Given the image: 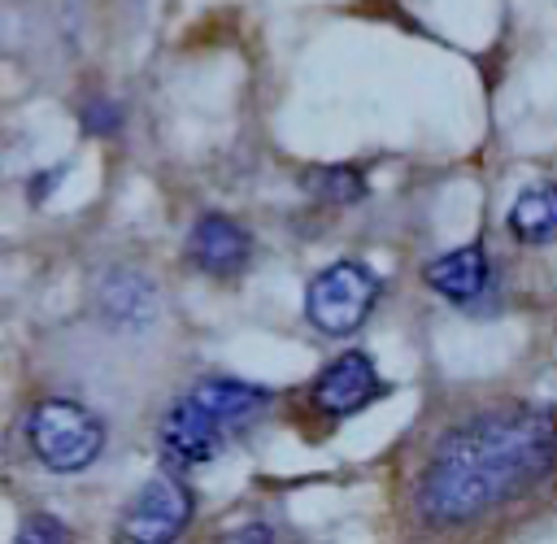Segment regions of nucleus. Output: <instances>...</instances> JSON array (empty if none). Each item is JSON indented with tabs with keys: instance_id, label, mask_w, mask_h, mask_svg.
Wrapping results in <instances>:
<instances>
[{
	"instance_id": "nucleus-1",
	"label": "nucleus",
	"mask_w": 557,
	"mask_h": 544,
	"mask_svg": "<svg viewBox=\"0 0 557 544\" xmlns=\"http://www.w3.org/2000/svg\"><path fill=\"white\" fill-rule=\"evenodd\" d=\"M557 474V409L496 405L448 426L418 483L413 509L426 527L457 531L531 496Z\"/></svg>"
},
{
	"instance_id": "nucleus-2",
	"label": "nucleus",
	"mask_w": 557,
	"mask_h": 544,
	"mask_svg": "<svg viewBox=\"0 0 557 544\" xmlns=\"http://www.w3.org/2000/svg\"><path fill=\"white\" fill-rule=\"evenodd\" d=\"M26 444L52 474H83L104 453V422L65 396H48L26 413Z\"/></svg>"
},
{
	"instance_id": "nucleus-3",
	"label": "nucleus",
	"mask_w": 557,
	"mask_h": 544,
	"mask_svg": "<svg viewBox=\"0 0 557 544\" xmlns=\"http://www.w3.org/2000/svg\"><path fill=\"white\" fill-rule=\"evenodd\" d=\"M379 292L383 283L366 261H331L326 270L313 274L305 292V318L322 335H352L370 318Z\"/></svg>"
},
{
	"instance_id": "nucleus-4",
	"label": "nucleus",
	"mask_w": 557,
	"mask_h": 544,
	"mask_svg": "<svg viewBox=\"0 0 557 544\" xmlns=\"http://www.w3.org/2000/svg\"><path fill=\"white\" fill-rule=\"evenodd\" d=\"M191 518H196V492L178 474H157L122 509L117 535L126 544H178Z\"/></svg>"
},
{
	"instance_id": "nucleus-5",
	"label": "nucleus",
	"mask_w": 557,
	"mask_h": 544,
	"mask_svg": "<svg viewBox=\"0 0 557 544\" xmlns=\"http://www.w3.org/2000/svg\"><path fill=\"white\" fill-rule=\"evenodd\" d=\"M379 396H387V383L379 379L370 353H361V348H348V353H339L335 361H326V366L318 370L313 387H309L313 409H318L322 418H331V422L361 413V409L374 405Z\"/></svg>"
},
{
	"instance_id": "nucleus-6",
	"label": "nucleus",
	"mask_w": 557,
	"mask_h": 544,
	"mask_svg": "<svg viewBox=\"0 0 557 544\" xmlns=\"http://www.w3.org/2000/svg\"><path fill=\"white\" fill-rule=\"evenodd\" d=\"M226 444V426L213 422L191 396L174 400L161 422H157V453L165 466L174 470H191V466H209Z\"/></svg>"
},
{
	"instance_id": "nucleus-7",
	"label": "nucleus",
	"mask_w": 557,
	"mask_h": 544,
	"mask_svg": "<svg viewBox=\"0 0 557 544\" xmlns=\"http://www.w3.org/2000/svg\"><path fill=\"white\" fill-rule=\"evenodd\" d=\"M422 279L431 292H440L444 300H453L461 309H479L496 292L492 257L483 252V244H461L453 252H440L435 261H426Z\"/></svg>"
},
{
	"instance_id": "nucleus-8",
	"label": "nucleus",
	"mask_w": 557,
	"mask_h": 544,
	"mask_svg": "<svg viewBox=\"0 0 557 544\" xmlns=\"http://www.w3.org/2000/svg\"><path fill=\"white\" fill-rule=\"evenodd\" d=\"M248 252H252V239L248 231L226 218V213H205L191 235H187V257L200 274H213V279H231L248 265Z\"/></svg>"
},
{
	"instance_id": "nucleus-9",
	"label": "nucleus",
	"mask_w": 557,
	"mask_h": 544,
	"mask_svg": "<svg viewBox=\"0 0 557 544\" xmlns=\"http://www.w3.org/2000/svg\"><path fill=\"white\" fill-rule=\"evenodd\" d=\"M96 309L113 331H144L157 318V287L139 270H109L96 287Z\"/></svg>"
},
{
	"instance_id": "nucleus-10",
	"label": "nucleus",
	"mask_w": 557,
	"mask_h": 544,
	"mask_svg": "<svg viewBox=\"0 0 557 544\" xmlns=\"http://www.w3.org/2000/svg\"><path fill=\"white\" fill-rule=\"evenodd\" d=\"M187 396H191L213 422H222L226 431H231V426H248V422H257V418L270 409V400H274L270 387L248 383V379H226V374L200 379Z\"/></svg>"
},
{
	"instance_id": "nucleus-11",
	"label": "nucleus",
	"mask_w": 557,
	"mask_h": 544,
	"mask_svg": "<svg viewBox=\"0 0 557 544\" xmlns=\"http://www.w3.org/2000/svg\"><path fill=\"white\" fill-rule=\"evenodd\" d=\"M509 231L522 244H553L557 239V183L527 187L509 209Z\"/></svg>"
},
{
	"instance_id": "nucleus-12",
	"label": "nucleus",
	"mask_w": 557,
	"mask_h": 544,
	"mask_svg": "<svg viewBox=\"0 0 557 544\" xmlns=\"http://www.w3.org/2000/svg\"><path fill=\"white\" fill-rule=\"evenodd\" d=\"M305 187L313 196L331 200V205H348V200H361L366 196V178L352 165H318V170L305 174Z\"/></svg>"
},
{
	"instance_id": "nucleus-13",
	"label": "nucleus",
	"mask_w": 557,
	"mask_h": 544,
	"mask_svg": "<svg viewBox=\"0 0 557 544\" xmlns=\"http://www.w3.org/2000/svg\"><path fill=\"white\" fill-rule=\"evenodd\" d=\"M13 544H70V527L57 514H26Z\"/></svg>"
},
{
	"instance_id": "nucleus-14",
	"label": "nucleus",
	"mask_w": 557,
	"mask_h": 544,
	"mask_svg": "<svg viewBox=\"0 0 557 544\" xmlns=\"http://www.w3.org/2000/svg\"><path fill=\"white\" fill-rule=\"evenodd\" d=\"M83 122H87V131H96V135H113V131L122 126V109L109 104V100H91V104L83 109Z\"/></svg>"
},
{
	"instance_id": "nucleus-15",
	"label": "nucleus",
	"mask_w": 557,
	"mask_h": 544,
	"mask_svg": "<svg viewBox=\"0 0 557 544\" xmlns=\"http://www.w3.org/2000/svg\"><path fill=\"white\" fill-rule=\"evenodd\" d=\"M222 544H274V527H270V522H244V527H235Z\"/></svg>"
},
{
	"instance_id": "nucleus-16",
	"label": "nucleus",
	"mask_w": 557,
	"mask_h": 544,
	"mask_svg": "<svg viewBox=\"0 0 557 544\" xmlns=\"http://www.w3.org/2000/svg\"><path fill=\"white\" fill-rule=\"evenodd\" d=\"M52 187H57V170H48V174H39V183H30V200H44Z\"/></svg>"
}]
</instances>
